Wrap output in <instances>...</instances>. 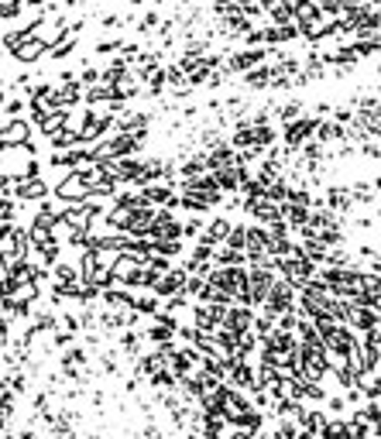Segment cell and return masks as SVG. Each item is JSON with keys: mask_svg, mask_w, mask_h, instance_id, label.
<instances>
[{"mask_svg": "<svg viewBox=\"0 0 381 439\" xmlns=\"http://www.w3.org/2000/svg\"><path fill=\"white\" fill-rule=\"evenodd\" d=\"M264 55H271L268 48H248V52H237V55H230V69H248V66H257V62H264Z\"/></svg>", "mask_w": 381, "mask_h": 439, "instance_id": "1", "label": "cell"}, {"mask_svg": "<svg viewBox=\"0 0 381 439\" xmlns=\"http://www.w3.org/2000/svg\"><path fill=\"white\" fill-rule=\"evenodd\" d=\"M313 131H320V127H316V120H299V124H289V127H285V141H289V148H299V144H302V137H306V134H313Z\"/></svg>", "mask_w": 381, "mask_h": 439, "instance_id": "2", "label": "cell"}, {"mask_svg": "<svg viewBox=\"0 0 381 439\" xmlns=\"http://www.w3.org/2000/svg\"><path fill=\"white\" fill-rule=\"evenodd\" d=\"M38 52H45V41H42V38H35V41H31V45H24V48H17L14 55H17L21 62H35V59H38Z\"/></svg>", "mask_w": 381, "mask_h": 439, "instance_id": "3", "label": "cell"}, {"mask_svg": "<svg viewBox=\"0 0 381 439\" xmlns=\"http://www.w3.org/2000/svg\"><path fill=\"white\" fill-rule=\"evenodd\" d=\"M299 110H302V103H299V100H292V103H285V107H282V117L292 120V117L299 114Z\"/></svg>", "mask_w": 381, "mask_h": 439, "instance_id": "4", "label": "cell"}, {"mask_svg": "<svg viewBox=\"0 0 381 439\" xmlns=\"http://www.w3.org/2000/svg\"><path fill=\"white\" fill-rule=\"evenodd\" d=\"M299 439H313V433H299Z\"/></svg>", "mask_w": 381, "mask_h": 439, "instance_id": "5", "label": "cell"}, {"mask_svg": "<svg viewBox=\"0 0 381 439\" xmlns=\"http://www.w3.org/2000/svg\"><path fill=\"white\" fill-rule=\"evenodd\" d=\"M375 189H381V175H378V179H375Z\"/></svg>", "mask_w": 381, "mask_h": 439, "instance_id": "6", "label": "cell"}]
</instances>
